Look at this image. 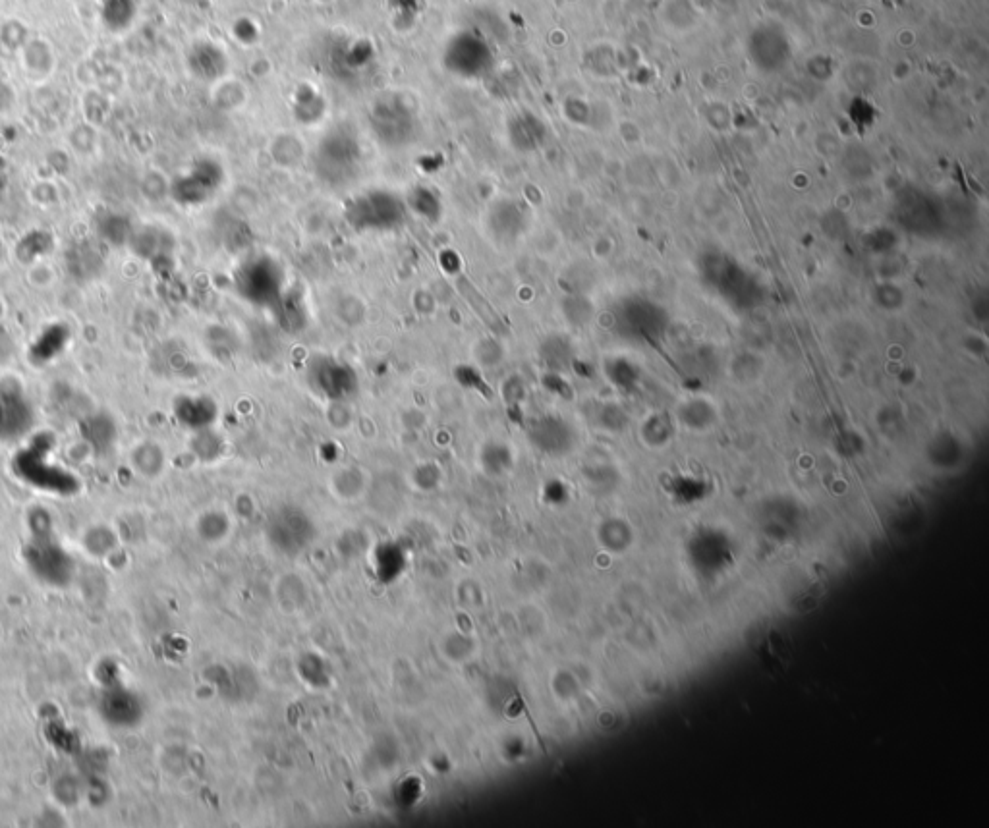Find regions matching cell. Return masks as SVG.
Wrapping results in <instances>:
<instances>
[{"mask_svg":"<svg viewBox=\"0 0 989 828\" xmlns=\"http://www.w3.org/2000/svg\"><path fill=\"white\" fill-rule=\"evenodd\" d=\"M232 284L246 304L271 311L288 290V276L277 257L257 251L240 259L234 269Z\"/></svg>","mask_w":989,"mask_h":828,"instance_id":"cell-1","label":"cell"},{"mask_svg":"<svg viewBox=\"0 0 989 828\" xmlns=\"http://www.w3.org/2000/svg\"><path fill=\"white\" fill-rule=\"evenodd\" d=\"M225 170L213 159H199L184 174L170 182L169 194L182 207H199L223 188Z\"/></svg>","mask_w":989,"mask_h":828,"instance_id":"cell-2","label":"cell"},{"mask_svg":"<svg viewBox=\"0 0 989 828\" xmlns=\"http://www.w3.org/2000/svg\"><path fill=\"white\" fill-rule=\"evenodd\" d=\"M306 381L313 392L340 402L358 390L354 367L331 354H313L306 363Z\"/></svg>","mask_w":989,"mask_h":828,"instance_id":"cell-3","label":"cell"},{"mask_svg":"<svg viewBox=\"0 0 989 828\" xmlns=\"http://www.w3.org/2000/svg\"><path fill=\"white\" fill-rule=\"evenodd\" d=\"M346 219L360 232H391L404 222V205L393 194L373 192L356 199Z\"/></svg>","mask_w":989,"mask_h":828,"instance_id":"cell-4","label":"cell"},{"mask_svg":"<svg viewBox=\"0 0 989 828\" xmlns=\"http://www.w3.org/2000/svg\"><path fill=\"white\" fill-rule=\"evenodd\" d=\"M33 406L24 388L14 381L0 383V441H18L33 427Z\"/></svg>","mask_w":989,"mask_h":828,"instance_id":"cell-5","label":"cell"},{"mask_svg":"<svg viewBox=\"0 0 989 828\" xmlns=\"http://www.w3.org/2000/svg\"><path fill=\"white\" fill-rule=\"evenodd\" d=\"M483 228L493 244L507 248L526 234L528 217L526 211L516 201L499 199L487 209Z\"/></svg>","mask_w":989,"mask_h":828,"instance_id":"cell-6","label":"cell"},{"mask_svg":"<svg viewBox=\"0 0 989 828\" xmlns=\"http://www.w3.org/2000/svg\"><path fill=\"white\" fill-rule=\"evenodd\" d=\"M66 271L76 282H89L105 271L107 259L105 251L91 240H80L66 249L64 255Z\"/></svg>","mask_w":989,"mask_h":828,"instance_id":"cell-7","label":"cell"},{"mask_svg":"<svg viewBox=\"0 0 989 828\" xmlns=\"http://www.w3.org/2000/svg\"><path fill=\"white\" fill-rule=\"evenodd\" d=\"M358 161V145L350 136H329L319 147V165L331 178H344Z\"/></svg>","mask_w":989,"mask_h":828,"instance_id":"cell-8","label":"cell"},{"mask_svg":"<svg viewBox=\"0 0 989 828\" xmlns=\"http://www.w3.org/2000/svg\"><path fill=\"white\" fill-rule=\"evenodd\" d=\"M130 248L147 261H159V259H169L172 255L174 240L169 230L161 228L159 224H143L140 228L136 226V232L130 240Z\"/></svg>","mask_w":989,"mask_h":828,"instance_id":"cell-9","label":"cell"},{"mask_svg":"<svg viewBox=\"0 0 989 828\" xmlns=\"http://www.w3.org/2000/svg\"><path fill=\"white\" fill-rule=\"evenodd\" d=\"M134 232H136V224L124 213L105 211L97 219V236L103 244L111 248L130 246Z\"/></svg>","mask_w":989,"mask_h":828,"instance_id":"cell-10","label":"cell"},{"mask_svg":"<svg viewBox=\"0 0 989 828\" xmlns=\"http://www.w3.org/2000/svg\"><path fill=\"white\" fill-rule=\"evenodd\" d=\"M271 311L275 313L281 329L290 332V334L304 331V327L308 323V311H306L304 298L298 290H294L290 286L284 292L283 298L279 300V304L275 305Z\"/></svg>","mask_w":989,"mask_h":828,"instance_id":"cell-11","label":"cell"},{"mask_svg":"<svg viewBox=\"0 0 989 828\" xmlns=\"http://www.w3.org/2000/svg\"><path fill=\"white\" fill-rule=\"evenodd\" d=\"M269 155L275 161V165L292 170L304 163L308 151L304 139L300 136H296L294 132H281L271 141Z\"/></svg>","mask_w":989,"mask_h":828,"instance_id":"cell-12","label":"cell"},{"mask_svg":"<svg viewBox=\"0 0 989 828\" xmlns=\"http://www.w3.org/2000/svg\"><path fill=\"white\" fill-rule=\"evenodd\" d=\"M138 14L136 0H101V20L113 33L126 31L134 24Z\"/></svg>","mask_w":989,"mask_h":828,"instance_id":"cell-13","label":"cell"},{"mask_svg":"<svg viewBox=\"0 0 989 828\" xmlns=\"http://www.w3.org/2000/svg\"><path fill=\"white\" fill-rule=\"evenodd\" d=\"M248 87L240 82L238 78H228L223 76L221 80L213 83V101L219 105L223 111H238L246 105L248 101Z\"/></svg>","mask_w":989,"mask_h":828,"instance_id":"cell-14","label":"cell"},{"mask_svg":"<svg viewBox=\"0 0 989 828\" xmlns=\"http://www.w3.org/2000/svg\"><path fill=\"white\" fill-rule=\"evenodd\" d=\"M176 414L184 423H188L196 429H203L207 423L213 421V417L217 414V408H215L213 400L203 398V396L182 398L176 406Z\"/></svg>","mask_w":989,"mask_h":828,"instance_id":"cell-15","label":"cell"},{"mask_svg":"<svg viewBox=\"0 0 989 828\" xmlns=\"http://www.w3.org/2000/svg\"><path fill=\"white\" fill-rule=\"evenodd\" d=\"M331 491H335L342 498L358 497L362 491H366L364 471L358 468H344L337 471V475L331 479Z\"/></svg>","mask_w":989,"mask_h":828,"instance_id":"cell-16","label":"cell"},{"mask_svg":"<svg viewBox=\"0 0 989 828\" xmlns=\"http://www.w3.org/2000/svg\"><path fill=\"white\" fill-rule=\"evenodd\" d=\"M337 321L346 327H358L366 321V302L354 294H344L335 305Z\"/></svg>","mask_w":989,"mask_h":828,"instance_id":"cell-17","label":"cell"},{"mask_svg":"<svg viewBox=\"0 0 989 828\" xmlns=\"http://www.w3.org/2000/svg\"><path fill=\"white\" fill-rule=\"evenodd\" d=\"M207 348L217 356V358H230L238 350V338L236 334L227 327H213L205 334Z\"/></svg>","mask_w":989,"mask_h":828,"instance_id":"cell-18","label":"cell"},{"mask_svg":"<svg viewBox=\"0 0 989 828\" xmlns=\"http://www.w3.org/2000/svg\"><path fill=\"white\" fill-rule=\"evenodd\" d=\"M24 62L31 72H47L51 66V49L43 41H31L24 49Z\"/></svg>","mask_w":989,"mask_h":828,"instance_id":"cell-19","label":"cell"},{"mask_svg":"<svg viewBox=\"0 0 989 828\" xmlns=\"http://www.w3.org/2000/svg\"><path fill=\"white\" fill-rule=\"evenodd\" d=\"M539 356L545 359V363H551V367H555V363H559L557 367H563V363H566L568 358H572V348L563 338L553 336V338H547L543 342Z\"/></svg>","mask_w":989,"mask_h":828,"instance_id":"cell-20","label":"cell"},{"mask_svg":"<svg viewBox=\"0 0 989 828\" xmlns=\"http://www.w3.org/2000/svg\"><path fill=\"white\" fill-rule=\"evenodd\" d=\"M474 358L478 359L481 367H497V363L505 358V348L493 338H481L474 344Z\"/></svg>","mask_w":989,"mask_h":828,"instance_id":"cell-21","label":"cell"},{"mask_svg":"<svg viewBox=\"0 0 989 828\" xmlns=\"http://www.w3.org/2000/svg\"><path fill=\"white\" fill-rule=\"evenodd\" d=\"M563 313H565L568 323L584 325L592 317V305L590 302H586L584 298H568L566 302H563Z\"/></svg>","mask_w":989,"mask_h":828,"instance_id":"cell-22","label":"cell"}]
</instances>
